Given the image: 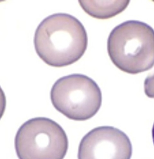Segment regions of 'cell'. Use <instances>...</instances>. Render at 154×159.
I'll list each match as a JSON object with an SVG mask.
<instances>
[{
    "instance_id": "obj_1",
    "label": "cell",
    "mask_w": 154,
    "mask_h": 159,
    "mask_svg": "<svg viewBox=\"0 0 154 159\" xmlns=\"http://www.w3.org/2000/svg\"><path fill=\"white\" fill-rule=\"evenodd\" d=\"M84 26L75 17L58 13L45 18L35 32L34 44L39 57L49 66L63 67L81 59L87 46Z\"/></svg>"
},
{
    "instance_id": "obj_2",
    "label": "cell",
    "mask_w": 154,
    "mask_h": 159,
    "mask_svg": "<svg viewBox=\"0 0 154 159\" xmlns=\"http://www.w3.org/2000/svg\"><path fill=\"white\" fill-rule=\"evenodd\" d=\"M107 50L121 71L131 74L147 71L154 65V30L141 21L124 22L110 34Z\"/></svg>"
},
{
    "instance_id": "obj_3",
    "label": "cell",
    "mask_w": 154,
    "mask_h": 159,
    "mask_svg": "<svg viewBox=\"0 0 154 159\" xmlns=\"http://www.w3.org/2000/svg\"><path fill=\"white\" fill-rule=\"evenodd\" d=\"M50 96L58 111L76 121L90 119L97 113L102 103L98 85L82 74H71L58 79L51 88Z\"/></svg>"
},
{
    "instance_id": "obj_4",
    "label": "cell",
    "mask_w": 154,
    "mask_h": 159,
    "mask_svg": "<svg viewBox=\"0 0 154 159\" xmlns=\"http://www.w3.org/2000/svg\"><path fill=\"white\" fill-rule=\"evenodd\" d=\"M19 159H63L68 149L67 135L61 126L48 118L26 122L15 140Z\"/></svg>"
},
{
    "instance_id": "obj_5",
    "label": "cell",
    "mask_w": 154,
    "mask_h": 159,
    "mask_svg": "<svg viewBox=\"0 0 154 159\" xmlns=\"http://www.w3.org/2000/svg\"><path fill=\"white\" fill-rule=\"evenodd\" d=\"M132 146L128 136L112 126L98 127L82 139L78 159H130Z\"/></svg>"
},
{
    "instance_id": "obj_6",
    "label": "cell",
    "mask_w": 154,
    "mask_h": 159,
    "mask_svg": "<svg viewBox=\"0 0 154 159\" xmlns=\"http://www.w3.org/2000/svg\"><path fill=\"white\" fill-rule=\"evenodd\" d=\"M129 2V1H79L86 13L101 20L110 19L121 13Z\"/></svg>"
},
{
    "instance_id": "obj_7",
    "label": "cell",
    "mask_w": 154,
    "mask_h": 159,
    "mask_svg": "<svg viewBox=\"0 0 154 159\" xmlns=\"http://www.w3.org/2000/svg\"><path fill=\"white\" fill-rule=\"evenodd\" d=\"M144 90L147 96L154 98V73L146 78L144 82Z\"/></svg>"
},
{
    "instance_id": "obj_8",
    "label": "cell",
    "mask_w": 154,
    "mask_h": 159,
    "mask_svg": "<svg viewBox=\"0 0 154 159\" xmlns=\"http://www.w3.org/2000/svg\"><path fill=\"white\" fill-rule=\"evenodd\" d=\"M7 105L6 95L3 90L0 86V120L1 119L4 114Z\"/></svg>"
},
{
    "instance_id": "obj_9",
    "label": "cell",
    "mask_w": 154,
    "mask_h": 159,
    "mask_svg": "<svg viewBox=\"0 0 154 159\" xmlns=\"http://www.w3.org/2000/svg\"><path fill=\"white\" fill-rule=\"evenodd\" d=\"M152 136L153 141L154 144V124L153 126L152 130Z\"/></svg>"
}]
</instances>
